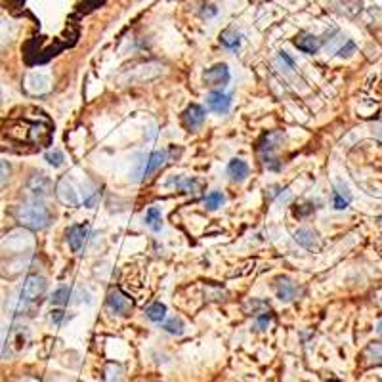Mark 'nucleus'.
<instances>
[{
    "label": "nucleus",
    "instance_id": "obj_1",
    "mask_svg": "<svg viewBox=\"0 0 382 382\" xmlns=\"http://www.w3.org/2000/svg\"><path fill=\"white\" fill-rule=\"evenodd\" d=\"M2 134L8 136V140L17 145H33V148H46L52 142V127L45 117L38 119H22L12 120Z\"/></svg>",
    "mask_w": 382,
    "mask_h": 382
},
{
    "label": "nucleus",
    "instance_id": "obj_2",
    "mask_svg": "<svg viewBox=\"0 0 382 382\" xmlns=\"http://www.w3.org/2000/svg\"><path fill=\"white\" fill-rule=\"evenodd\" d=\"M17 222L27 230H45L52 222V212L40 199L23 202L15 209Z\"/></svg>",
    "mask_w": 382,
    "mask_h": 382
},
{
    "label": "nucleus",
    "instance_id": "obj_3",
    "mask_svg": "<svg viewBox=\"0 0 382 382\" xmlns=\"http://www.w3.org/2000/svg\"><path fill=\"white\" fill-rule=\"evenodd\" d=\"M35 247V237L27 228H17L6 233L2 241H0V248L4 253L10 255H23V253H29L31 248Z\"/></svg>",
    "mask_w": 382,
    "mask_h": 382
},
{
    "label": "nucleus",
    "instance_id": "obj_4",
    "mask_svg": "<svg viewBox=\"0 0 382 382\" xmlns=\"http://www.w3.org/2000/svg\"><path fill=\"white\" fill-rule=\"evenodd\" d=\"M283 142H285V134L279 132V130H273V132H268V134L262 136V140L258 143V150L262 153V163L266 168L279 170V161L273 157V153L279 150V145Z\"/></svg>",
    "mask_w": 382,
    "mask_h": 382
},
{
    "label": "nucleus",
    "instance_id": "obj_5",
    "mask_svg": "<svg viewBox=\"0 0 382 382\" xmlns=\"http://www.w3.org/2000/svg\"><path fill=\"white\" fill-rule=\"evenodd\" d=\"M35 264V258L29 253H23V255H14L10 258L0 260V278L4 279H14L17 276H22L23 271H27Z\"/></svg>",
    "mask_w": 382,
    "mask_h": 382
},
{
    "label": "nucleus",
    "instance_id": "obj_6",
    "mask_svg": "<svg viewBox=\"0 0 382 382\" xmlns=\"http://www.w3.org/2000/svg\"><path fill=\"white\" fill-rule=\"evenodd\" d=\"M56 197H58V201L63 202V205H67V207H79L83 199H81V191L75 186V182L71 180L69 176H63L58 182V186H56Z\"/></svg>",
    "mask_w": 382,
    "mask_h": 382
},
{
    "label": "nucleus",
    "instance_id": "obj_7",
    "mask_svg": "<svg viewBox=\"0 0 382 382\" xmlns=\"http://www.w3.org/2000/svg\"><path fill=\"white\" fill-rule=\"evenodd\" d=\"M232 79V73H230V67L225 63H216L210 69H207L202 73V81L210 88H220V86H225Z\"/></svg>",
    "mask_w": 382,
    "mask_h": 382
},
{
    "label": "nucleus",
    "instance_id": "obj_8",
    "mask_svg": "<svg viewBox=\"0 0 382 382\" xmlns=\"http://www.w3.org/2000/svg\"><path fill=\"white\" fill-rule=\"evenodd\" d=\"M50 88H52V81L42 71H33L25 77V90L29 92L31 96H42L46 92H50Z\"/></svg>",
    "mask_w": 382,
    "mask_h": 382
},
{
    "label": "nucleus",
    "instance_id": "obj_9",
    "mask_svg": "<svg viewBox=\"0 0 382 382\" xmlns=\"http://www.w3.org/2000/svg\"><path fill=\"white\" fill-rule=\"evenodd\" d=\"M46 279L42 278V276H29V278L25 279V283H23V289H22V294L23 299L27 300V302H35V300H38L42 294L46 292Z\"/></svg>",
    "mask_w": 382,
    "mask_h": 382
},
{
    "label": "nucleus",
    "instance_id": "obj_10",
    "mask_svg": "<svg viewBox=\"0 0 382 382\" xmlns=\"http://www.w3.org/2000/svg\"><path fill=\"white\" fill-rule=\"evenodd\" d=\"M107 308L113 315H127L132 310V300L119 289H111L107 294Z\"/></svg>",
    "mask_w": 382,
    "mask_h": 382
},
{
    "label": "nucleus",
    "instance_id": "obj_11",
    "mask_svg": "<svg viewBox=\"0 0 382 382\" xmlns=\"http://www.w3.org/2000/svg\"><path fill=\"white\" fill-rule=\"evenodd\" d=\"M27 189H29L31 193L35 195L37 199H45V197H48L50 191H52V180H50V176H46L45 173L33 174L29 180H27Z\"/></svg>",
    "mask_w": 382,
    "mask_h": 382
},
{
    "label": "nucleus",
    "instance_id": "obj_12",
    "mask_svg": "<svg viewBox=\"0 0 382 382\" xmlns=\"http://www.w3.org/2000/svg\"><path fill=\"white\" fill-rule=\"evenodd\" d=\"M90 233V225L88 224H75L67 230V243L73 253H81V248L84 247V243L88 239Z\"/></svg>",
    "mask_w": 382,
    "mask_h": 382
},
{
    "label": "nucleus",
    "instance_id": "obj_13",
    "mask_svg": "<svg viewBox=\"0 0 382 382\" xmlns=\"http://www.w3.org/2000/svg\"><path fill=\"white\" fill-rule=\"evenodd\" d=\"M207 107H209V111L224 115V113L230 111V107H232V96L218 90L210 92L209 96H207Z\"/></svg>",
    "mask_w": 382,
    "mask_h": 382
},
{
    "label": "nucleus",
    "instance_id": "obj_14",
    "mask_svg": "<svg viewBox=\"0 0 382 382\" xmlns=\"http://www.w3.org/2000/svg\"><path fill=\"white\" fill-rule=\"evenodd\" d=\"M205 117H207V113L202 109L201 105L191 104L186 107V111L182 113V120H184V125L189 130H193V128H199L205 122Z\"/></svg>",
    "mask_w": 382,
    "mask_h": 382
},
{
    "label": "nucleus",
    "instance_id": "obj_15",
    "mask_svg": "<svg viewBox=\"0 0 382 382\" xmlns=\"http://www.w3.org/2000/svg\"><path fill=\"white\" fill-rule=\"evenodd\" d=\"M27 340H29V331L27 327H15L14 331H10V335H8V342H6V352L8 348L12 350V352H22L25 344H27Z\"/></svg>",
    "mask_w": 382,
    "mask_h": 382
},
{
    "label": "nucleus",
    "instance_id": "obj_16",
    "mask_svg": "<svg viewBox=\"0 0 382 382\" xmlns=\"http://www.w3.org/2000/svg\"><path fill=\"white\" fill-rule=\"evenodd\" d=\"M276 292H278V299L281 300V302L289 304V302H292V300L299 296L300 289L296 287V283H292L289 278H279L278 285H276Z\"/></svg>",
    "mask_w": 382,
    "mask_h": 382
},
{
    "label": "nucleus",
    "instance_id": "obj_17",
    "mask_svg": "<svg viewBox=\"0 0 382 382\" xmlns=\"http://www.w3.org/2000/svg\"><path fill=\"white\" fill-rule=\"evenodd\" d=\"M361 361L367 367L382 365V340H375V342L365 346V350L361 352Z\"/></svg>",
    "mask_w": 382,
    "mask_h": 382
},
{
    "label": "nucleus",
    "instance_id": "obj_18",
    "mask_svg": "<svg viewBox=\"0 0 382 382\" xmlns=\"http://www.w3.org/2000/svg\"><path fill=\"white\" fill-rule=\"evenodd\" d=\"M292 235H294V241L299 243L300 247L308 248V250H314V248L319 247V237H317V233H315L314 230H310V228H299Z\"/></svg>",
    "mask_w": 382,
    "mask_h": 382
},
{
    "label": "nucleus",
    "instance_id": "obj_19",
    "mask_svg": "<svg viewBox=\"0 0 382 382\" xmlns=\"http://www.w3.org/2000/svg\"><path fill=\"white\" fill-rule=\"evenodd\" d=\"M294 46L299 48L300 52L304 54H315L319 48H321V38L315 37V35H310V33H304V35H300L294 40Z\"/></svg>",
    "mask_w": 382,
    "mask_h": 382
},
{
    "label": "nucleus",
    "instance_id": "obj_20",
    "mask_svg": "<svg viewBox=\"0 0 382 382\" xmlns=\"http://www.w3.org/2000/svg\"><path fill=\"white\" fill-rule=\"evenodd\" d=\"M79 189H81V199H83L84 207H86V209H94L97 202H100V191H97L96 186L86 180L81 184V188Z\"/></svg>",
    "mask_w": 382,
    "mask_h": 382
},
{
    "label": "nucleus",
    "instance_id": "obj_21",
    "mask_svg": "<svg viewBox=\"0 0 382 382\" xmlns=\"http://www.w3.org/2000/svg\"><path fill=\"white\" fill-rule=\"evenodd\" d=\"M228 176L232 178V182L247 180L248 165L243 159H232L230 165H228Z\"/></svg>",
    "mask_w": 382,
    "mask_h": 382
},
{
    "label": "nucleus",
    "instance_id": "obj_22",
    "mask_svg": "<svg viewBox=\"0 0 382 382\" xmlns=\"http://www.w3.org/2000/svg\"><path fill=\"white\" fill-rule=\"evenodd\" d=\"M166 161V151H153L148 159V165H145V173H143V178H150L151 174L157 173L161 166L165 165Z\"/></svg>",
    "mask_w": 382,
    "mask_h": 382
},
{
    "label": "nucleus",
    "instance_id": "obj_23",
    "mask_svg": "<svg viewBox=\"0 0 382 382\" xmlns=\"http://www.w3.org/2000/svg\"><path fill=\"white\" fill-rule=\"evenodd\" d=\"M145 225L153 230V232H161L163 230V214L157 207H150L145 212Z\"/></svg>",
    "mask_w": 382,
    "mask_h": 382
},
{
    "label": "nucleus",
    "instance_id": "obj_24",
    "mask_svg": "<svg viewBox=\"0 0 382 382\" xmlns=\"http://www.w3.org/2000/svg\"><path fill=\"white\" fill-rule=\"evenodd\" d=\"M31 302H27V300L23 299L22 294H17V296H10V300H8L6 308L12 312L14 315H19V314H25L27 312V306H29Z\"/></svg>",
    "mask_w": 382,
    "mask_h": 382
},
{
    "label": "nucleus",
    "instance_id": "obj_25",
    "mask_svg": "<svg viewBox=\"0 0 382 382\" xmlns=\"http://www.w3.org/2000/svg\"><path fill=\"white\" fill-rule=\"evenodd\" d=\"M220 42L225 46V48H230V50H235V48H239L241 46V35L237 31L233 29H225L222 35H220Z\"/></svg>",
    "mask_w": 382,
    "mask_h": 382
},
{
    "label": "nucleus",
    "instance_id": "obj_26",
    "mask_svg": "<svg viewBox=\"0 0 382 382\" xmlns=\"http://www.w3.org/2000/svg\"><path fill=\"white\" fill-rule=\"evenodd\" d=\"M145 317L153 323H161L166 317V306L165 304H161V302L151 304V306L145 310Z\"/></svg>",
    "mask_w": 382,
    "mask_h": 382
},
{
    "label": "nucleus",
    "instance_id": "obj_27",
    "mask_svg": "<svg viewBox=\"0 0 382 382\" xmlns=\"http://www.w3.org/2000/svg\"><path fill=\"white\" fill-rule=\"evenodd\" d=\"M122 375L125 371L119 363H107V367L104 371V381L105 382H122Z\"/></svg>",
    "mask_w": 382,
    "mask_h": 382
},
{
    "label": "nucleus",
    "instance_id": "obj_28",
    "mask_svg": "<svg viewBox=\"0 0 382 382\" xmlns=\"http://www.w3.org/2000/svg\"><path fill=\"white\" fill-rule=\"evenodd\" d=\"M163 329L168 333V335H176V337H180L184 329H186V325L182 321V317H170V319H166L163 323Z\"/></svg>",
    "mask_w": 382,
    "mask_h": 382
},
{
    "label": "nucleus",
    "instance_id": "obj_29",
    "mask_svg": "<svg viewBox=\"0 0 382 382\" xmlns=\"http://www.w3.org/2000/svg\"><path fill=\"white\" fill-rule=\"evenodd\" d=\"M225 197L222 191H210L207 197H205V207L209 210H218L222 205H224Z\"/></svg>",
    "mask_w": 382,
    "mask_h": 382
},
{
    "label": "nucleus",
    "instance_id": "obj_30",
    "mask_svg": "<svg viewBox=\"0 0 382 382\" xmlns=\"http://www.w3.org/2000/svg\"><path fill=\"white\" fill-rule=\"evenodd\" d=\"M71 299V289L69 287H60V289H56L52 294V304L54 306H65Z\"/></svg>",
    "mask_w": 382,
    "mask_h": 382
},
{
    "label": "nucleus",
    "instance_id": "obj_31",
    "mask_svg": "<svg viewBox=\"0 0 382 382\" xmlns=\"http://www.w3.org/2000/svg\"><path fill=\"white\" fill-rule=\"evenodd\" d=\"M46 161H48V165L54 166V168H60V166H63V163H65V155L61 153V150L48 151V153H46Z\"/></svg>",
    "mask_w": 382,
    "mask_h": 382
},
{
    "label": "nucleus",
    "instance_id": "obj_32",
    "mask_svg": "<svg viewBox=\"0 0 382 382\" xmlns=\"http://www.w3.org/2000/svg\"><path fill=\"white\" fill-rule=\"evenodd\" d=\"M143 155L140 153V155H136V161H134V173H132V180L134 182H140L143 178V173H145V165H148V161H143Z\"/></svg>",
    "mask_w": 382,
    "mask_h": 382
},
{
    "label": "nucleus",
    "instance_id": "obj_33",
    "mask_svg": "<svg viewBox=\"0 0 382 382\" xmlns=\"http://www.w3.org/2000/svg\"><path fill=\"white\" fill-rule=\"evenodd\" d=\"M14 35V27H12V23L6 22V19H0V46L6 45L8 40L12 38Z\"/></svg>",
    "mask_w": 382,
    "mask_h": 382
},
{
    "label": "nucleus",
    "instance_id": "obj_34",
    "mask_svg": "<svg viewBox=\"0 0 382 382\" xmlns=\"http://www.w3.org/2000/svg\"><path fill=\"white\" fill-rule=\"evenodd\" d=\"M12 176V166L8 161H0V188H4Z\"/></svg>",
    "mask_w": 382,
    "mask_h": 382
},
{
    "label": "nucleus",
    "instance_id": "obj_35",
    "mask_svg": "<svg viewBox=\"0 0 382 382\" xmlns=\"http://www.w3.org/2000/svg\"><path fill=\"white\" fill-rule=\"evenodd\" d=\"M271 319H273V315L268 314V312H264V314L256 315V329L266 331L268 327H270Z\"/></svg>",
    "mask_w": 382,
    "mask_h": 382
},
{
    "label": "nucleus",
    "instance_id": "obj_36",
    "mask_svg": "<svg viewBox=\"0 0 382 382\" xmlns=\"http://www.w3.org/2000/svg\"><path fill=\"white\" fill-rule=\"evenodd\" d=\"M335 193L340 195V197H344L348 202L352 201V193H350V189H348V186H346L344 182H340V180L335 182Z\"/></svg>",
    "mask_w": 382,
    "mask_h": 382
},
{
    "label": "nucleus",
    "instance_id": "obj_37",
    "mask_svg": "<svg viewBox=\"0 0 382 382\" xmlns=\"http://www.w3.org/2000/svg\"><path fill=\"white\" fill-rule=\"evenodd\" d=\"M353 50H356V46H353L352 40H346L344 45L338 48L337 54H338V56H340V58H348V56H350V54H352Z\"/></svg>",
    "mask_w": 382,
    "mask_h": 382
},
{
    "label": "nucleus",
    "instance_id": "obj_38",
    "mask_svg": "<svg viewBox=\"0 0 382 382\" xmlns=\"http://www.w3.org/2000/svg\"><path fill=\"white\" fill-rule=\"evenodd\" d=\"M218 14V8L212 6V4H205L201 10V15L202 17H214V15Z\"/></svg>",
    "mask_w": 382,
    "mask_h": 382
},
{
    "label": "nucleus",
    "instance_id": "obj_39",
    "mask_svg": "<svg viewBox=\"0 0 382 382\" xmlns=\"http://www.w3.org/2000/svg\"><path fill=\"white\" fill-rule=\"evenodd\" d=\"M333 205H335V209H337V210H344L346 207L350 205V202L346 201L344 197H340V195L335 193V201H333Z\"/></svg>",
    "mask_w": 382,
    "mask_h": 382
},
{
    "label": "nucleus",
    "instance_id": "obj_40",
    "mask_svg": "<svg viewBox=\"0 0 382 382\" xmlns=\"http://www.w3.org/2000/svg\"><path fill=\"white\" fill-rule=\"evenodd\" d=\"M63 317H65V312H63V310H54V312H52V323H54V325H61Z\"/></svg>",
    "mask_w": 382,
    "mask_h": 382
},
{
    "label": "nucleus",
    "instance_id": "obj_41",
    "mask_svg": "<svg viewBox=\"0 0 382 382\" xmlns=\"http://www.w3.org/2000/svg\"><path fill=\"white\" fill-rule=\"evenodd\" d=\"M279 60L285 61L287 65H289V69H294V61L289 58V54H287V52H279Z\"/></svg>",
    "mask_w": 382,
    "mask_h": 382
},
{
    "label": "nucleus",
    "instance_id": "obj_42",
    "mask_svg": "<svg viewBox=\"0 0 382 382\" xmlns=\"http://www.w3.org/2000/svg\"><path fill=\"white\" fill-rule=\"evenodd\" d=\"M8 342V331L0 327V348Z\"/></svg>",
    "mask_w": 382,
    "mask_h": 382
},
{
    "label": "nucleus",
    "instance_id": "obj_43",
    "mask_svg": "<svg viewBox=\"0 0 382 382\" xmlns=\"http://www.w3.org/2000/svg\"><path fill=\"white\" fill-rule=\"evenodd\" d=\"M373 132H375L379 138H382V125H376V127H373Z\"/></svg>",
    "mask_w": 382,
    "mask_h": 382
},
{
    "label": "nucleus",
    "instance_id": "obj_44",
    "mask_svg": "<svg viewBox=\"0 0 382 382\" xmlns=\"http://www.w3.org/2000/svg\"><path fill=\"white\" fill-rule=\"evenodd\" d=\"M376 331H379V333H381V335H382V321L379 323V325H376Z\"/></svg>",
    "mask_w": 382,
    "mask_h": 382
},
{
    "label": "nucleus",
    "instance_id": "obj_45",
    "mask_svg": "<svg viewBox=\"0 0 382 382\" xmlns=\"http://www.w3.org/2000/svg\"><path fill=\"white\" fill-rule=\"evenodd\" d=\"M376 222H379V224H381V225H382V216H381V218H379V220H376Z\"/></svg>",
    "mask_w": 382,
    "mask_h": 382
}]
</instances>
